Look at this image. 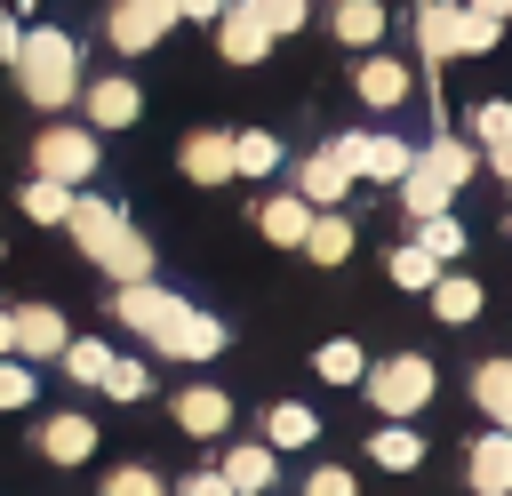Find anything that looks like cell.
I'll return each mask as SVG.
<instances>
[{
  "label": "cell",
  "instance_id": "7c38bea8",
  "mask_svg": "<svg viewBox=\"0 0 512 496\" xmlns=\"http://www.w3.org/2000/svg\"><path fill=\"white\" fill-rule=\"evenodd\" d=\"M352 88H360V104H376V112H392V104H408V96H416V72H408L400 56H368Z\"/></svg>",
  "mask_w": 512,
  "mask_h": 496
},
{
  "label": "cell",
  "instance_id": "6da1fadb",
  "mask_svg": "<svg viewBox=\"0 0 512 496\" xmlns=\"http://www.w3.org/2000/svg\"><path fill=\"white\" fill-rule=\"evenodd\" d=\"M120 320L152 344V352H168V360H216L224 352V320H208V312H192L184 296H168V288H152V280H120Z\"/></svg>",
  "mask_w": 512,
  "mask_h": 496
},
{
  "label": "cell",
  "instance_id": "e0dca14e",
  "mask_svg": "<svg viewBox=\"0 0 512 496\" xmlns=\"http://www.w3.org/2000/svg\"><path fill=\"white\" fill-rule=\"evenodd\" d=\"M40 448H48L56 464H88V456H96V424H88L80 408H64V416L40 424Z\"/></svg>",
  "mask_w": 512,
  "mask_h": 496
},
{
  "label": "cell",
  "instance_id": "74e56055",
  "mask_svg": "<svg viewBox=\"0 0 512 496\" xmlns=\"http://www.w3.org/2000/svg\"><path fill=\"white\" fill-rule=\"evenodd\" d=\"M24 400H32V368L0 360V408H24Z\"/></svg>",
  "mask_w": 512,
  "mask_h": 496
},
{
  "label": "cell",
  "instance_id": "d6a6232c",
  "mask_svg": "<svg viewBox=\"0 0 512 496\" xmlns=\"http://www.w3.org/2000/svg\"><path fill=\"white\" fill-rule=\"evenodd\" d=\"M256 8V24L272 32V40H288V32H304V16H312V0H248Z\"/></svg>",
  "mask_w": 512,
  "mask_h": 496
},
{
  "label": "cell",
  "instance_id": "1f68e13d",
  "mask_svg": "<svg viewBox=\"0 0 512 496\" xmlns=\"http://www.w3.org/2000/svg\"><path fill=\"white\" fill-rule=\"evenodd\" d=\"M384 272H392L400 288H416V296H424V288H432V280H440L448 264H432V256H424V248L408 240V248H392V256H384Z\"/></svg>",
  "mask_w": 512,
  "mask_h": 496
},
{
  "label": "cell",
  "instance_id": "7bdbcfd3",
  "mask_svg": "<svg viewBox=\"0 0 512 496\" xmlns=\"http://www.w3.org/2000/svg\"><path fill=\"white\" fill-rule=\"evenodd\" d=\"M472 16H496V24H512V0H464Z\"/></svg>",
  "mask_w": 512,
  "mask_h": 496
},
{
  "label": "cell",
  "instance_id": "ffe728a7",
  "mask_svg": "<svg viewBox=\"0 0 512 496\" xmlns=\"http://www.w3.org/2000/svg\"><path fill=\"white\" fill-rule=\"evenodd\" d=\"M72 336H64V312L56 304H24L16 312V352H32V360H48V352H64Z\"/></svg>",
  "mask_w": 512,
  "mask_h": 496
},
{
  "label": "cell",
  "instance_id": "5bb4252c",
  "mask_svg": "<svg viewBox=\"0 0 512 496\" xmlns=\"http://www.w3.org/2000/svg\"><path fill=\"white\" fill-rule=\"evenodd\" d=\"M80 96H88V128H128V120L144 112L136 80H120V72H112V80H96V88H80Z\"/></svg>",
  "mask_w": 512,
  "mask_h": 496
},
{
  "label": "cell",
  "instance_id": "f35d334b",
  "mask_svg": "<svg viewBox=\"0 0 512 496\" xmlns=\"http://www.w3.org/2000/svg\"><path fill=\"white\" fill-rule=\"evenodd\" d=\"M304 496H352V472H344V464H320V472L304 480Z\"/></svg>",
  "mask_w": 512,
  "mask_h": 496
},
{
  "label": "cell",
  "instance_id": "277c9868",
  "mask_svg": "<svg viewBox=\"0 0 512 496\" xmlns=\"http://www.w3.org/2000/svg\"><path fill=\"white\" fill-rule=\"evenodd\" d=\"M16 80H24V96L40 104V112H56V104H72L80 96V48L64 40V32H32V40H16Z\"/></svg>",
  "mask_w": 512,
  "mask_h": 496
},
{
  "label": "cell",
  "instance_id": "836d02e7",
  "mask_svg": "<svg viewBox=\"0 0 512 496\" xmlns=\"http://www.w3.org/2000/svg\"><path fill=\"white\" fill-rule=\"evenodd\" d=\"M496 40H504V24H496V16H472V8L456 16V56H488Z\"/></svg>",
  "mask_w": 512,
  "mask_h": 496
},
{
  "label": "cell",
  "instance_id": "60d3db41",
  "mask_svg": "<svg viewBox=\"0 0 512 496\" xmlns=\"http://www.w3.org/2000/svg\"><path fill=\"white\" fill-rule=\"evenodd\" d=\"M176 16H192V24H216V16H224V0H176Z\"/></svg>",
  "mask_w": 512,
  "mask_h": 496
},
{
  "label": "cell",
  "instance_id": "3957f363",
  "mask_svg": "<svg viewBox=\"0 0 512 496\" xmlns=\"http://www.w3.org/2000/svg\"><path fill=\"white\" fill-rule=\"evenodd\" d=\"M472 176H480V144L440 128L432 144H416V160H408V176H400V200H408V216H440Z\"/></svg>",
  "mask_w": 512,
  "mask_h": 496
},
{
  "label": "cell",
  "instance_id": "9c48e42d",
  "mask_svg": "<svg viewBox=\"0 0 512 496\" xmlns=\"http://www.w3.org/2000/svg\"><path fill=\"white\" fill-rule=\"evenodd\" d=\"M216 48H224V64H264V56H272V32L256 24L248 0H224V16H216Z\"/></svg>",
  "mask_w": 512,
  "mask_h": 496
},
{
  "label": "cell",
  "instance_id": "f546056e",
  "mask_svg": "<svg viewBox=\"0 0 512 496\" xmlns=\"http://www.w3.org/2000/svg\"><path fill=\"white\" fill-rule=\"evenodd\" d=\"M272 168H280V144H272L264 128L232 136V176H272Z\"/></svg>",
  "mask_w": 512,
  "mask_h": 496
},
{
  "label": "cell",
  "instance_id": "83f0119b",
  "mask_svg": "<svg viewBox=\"0 0 512 496\" xmlns=\"http://www.w3.org/2000/svg\"><path fill=\"white\" fill-rule=\"evenodd\" d=\"M312 368H320V384H360V376H368V352H360L352 336H336V344L312 352Z\"/></svg>",
  "mask_w": 512,
  "mask_h": 496
},
{
  "label": "cell",
  "instance_id": "52a82bcc",
  "mask_svg": "<svg viewBox=\"0 0 512 496\" xmlns=\"http://www.w3.org/2000/svg\"><path fill=\"white\" fill-rule=\"evenodd\" d=\"M336 152H344L352 176H368V184H400L408 160H416V144H400V136H384V128H352V136H336Z\"/></svg>",
  "mask_w": 512,
  "mask_h": 496
},
{
  "label": "cell",
  "instance_id": "d4e9b609",
  "mask_svg": "<svg viewBox=\"0 0 512 496\" xmlns=\"http://www.w3.org/2000/svg\"><path fill=\"white\" fill-rule=\"evenodd\" d=\"M304 256H312V264H344V256H352V216H336V208H312Z\"/></svg>",
  "mask_w": 512,
  "mask_h": 496
},
{
  "label": "cell",
  "instance_id": "cb8c5ba5",
  "mask_svg": "<svg viewBox=\"0 0 512 496\" xmlns=\"http://www.w3.org/2000/svg\"><path fill=\"white\" fill-rule=\"evenodd\" d=\"M312 440H320V416H312L304 400H280V408L264 416V448H272V456H280V448H312Z\"/></svg>",
  "mask_w": 512,
  "mask_h": 496
},
{
  "label": "cell",
  "instance_id": "5b68a950",
  "mask_svg": "<svg viewBox=\"0 0 512 496\" xmlns=\"http://www.w3.org/2000/svg\"><path fill=\"white\" fill-rule=\"evenodd\" d=\"M368 408H384V424H416V408H432V360L424 352H392V360H376L368 376Z\"/></svg>",
  "mask_w": 512,
  "mask_h": 496
},
{
  "label": "cell",
  "instance_id": "d6986e66",
  "mask_svg": "<svg viewBox=\"0 0 512 496\" xmlns=\"http://www.w3.org/2000/svg\"><path fill=\"white\" fill-rule=\"evenodd\" d=\"M424 296H432V312H440L448 328H464V320H480V304H488V296H480V280H464L456 264H448V272H440V280H432Z\"/></svg>",
  "mask_w": 512,
  "mask_h": 496
},
{
  "label": "cell",
  "instance_id": "d590c367",
  "mask_svg": "<svg viewBox=\"0 0 512 496\" xmlns=\"http://www.w3.org/2000/svg\"><path fill=\"white\" fill-rule=\"evenodd\" d=\"M104 496H160V472L152 464H120V472H104Z\"/></svg>",
  "mask_w": 512,
  "mask_h": 496
},
{
  "label": "cell",
  "instance_id": "4dcf8cb0",
  "mask_svg": "<svg viewBox=\"0 0 512 496\" xmlns=\"http://www.w3.org/2000/svg\"><path fill=\"white\" fill-rule=\"evenodd\" d=\"M24 216H32V224H64V216H72V184L32 176V184H24Z\"/></svg>",
  "mask_w": 512,
  "mask_h": 496
},
{
  "label": "cell",
  "instance_id": "8d00e7d4",
  "mask_svg": "<svg viewBox=\"0 0 512 496\" xmlns=\"http://www.w3.org/2000/svg\"><path fill=\"white\" fill-rule=\"evenodd\" d=\"M144 384H152L144 360H112V368H104V392H112V400H144Z\"/></svg>",
  "mask_w": 512,
  "mask_h": 496
},
{
  "label": "cell",
  "instance_id": "f1b7e54d",
  "mask_svg": "<svg viewBox=\"0 0 512 496\" xmlns=\"http://www.w3.org/2000/svg\"><path fill=\"white\" fill-rule=\"evenodd\" d=\"M464 136H472L480 152H488V144H512V104H504V96H480V104L464 112Z\"/></svg>",
  "mask_w": 512,
  "mask_h": 496
},
{
  "label": "cell",
  "instance_id": "7402d4cb",
  "mask_svg": "<svg viewBox=\"0 0 512 496\" xmlns=\"http://www.w3.org/2000/svg\"><path fill=\"white\" fill-rule=\"evenodd\" d=\"M216 472L232 480V496H264V488L280 480V464H272V448H264V440H248V448H232V456H224Z\"/></svg>",
  "mask_w": 512,
  "mask_h": 496
},
{
  "label": "cell",
  "instance_id": "b9f144b4",
  "mask_svg": "<svg viewBox=\"0 0 512 496\" xmlns=\"http://www.w3.org/2000/svg\"><path fill=\"white\" fill-rule=\"evenodd\" d=\"M480 168H496V176L512 184V144H488V152H480Z\"/></svg>",
  "mask_w": 512,
  "mask_h": 496
},
{
  "label": "cell",
  "instance_id": "8992f818",
  "mask_svg": "<svg viewBox=\"0 0 512 496\" xmlns=\"http://www.w3.org/2000/svg\"><path fill=\"white\" fill-rule=\"evenodd\" d=\"M32 176H48V184H88L96 176V128H48L40 144H32Z\"/></svg>",
  "mask_w": 512,
  "mask_h": 496
},
{
  "label": "cell",
  "instance_id": "603a6c76",
  "mask_svg": "<svg viewBox=\"0 0 512 496\" xmlns=\"http://www.w3.org/2000/svg\"><path fill=\"white\" fill-rule=\"evenodd\" d=\"M472 400H480V416L496 432H512V360H480L472 368Z\"/></svg>",
  "mask_w": 512,
  "mask_h": 496
},
{
  "label": "cell",
  "instance_id": "2e32d148",
  "mask_svg": "<svg viewBox=\"0 0 512 496\" xmlns=\"http://www.w3.org/2000/svg\"><path fill=\"white\" fill-rule=\"evenodd\" d=\"M176 424H184L192 440H216V432L232 424V400H224L216 384H192V392H176Z\"/></svg>",
  "mask_w": 512,
  "mask_h": 496
},
{
  "label": "cell",
  "instance_id": "484cf974",
  "mask_svg": "<svg viewBox=\"0 0 512 496\" xmlns=\"http://www.w3.org/2000/svg\"><path fill=\"white\" fill-rule=\"evenodd\" d=\"M384 24H392L384 0H336V40H344V48H376Z\"/></svg>",
  "mask_w": 512,
  "mask_h": 496
},
{
  "label": "cell",
  "instance_id": "ab89813d",
  "mask_svg": "<svg viewBox=\"0 0 512 496\" xmlns=\"http://www.w3.org/2000/svg\"><path fill=\"white\" fill-rule=\"evenodd\" d=\"M176 496H232V480H224V472H184Z\"/></svg>",
  "mask_w": 512,
  "mask_h": 496
},
{
  "label": "cell",
  "instance_id": "44dd1931",
  "mask_svg": "<svg viewBox=\"0 0 512 496\" xmlns=\"http://www.w3.org/2000/svg\"><path fill=\"white\" fill-rule=\"evenodd\" d=\"M368 464L416 472V464H424V432H416V424H376V432H368Z\"/></svg>",
  "mask_w": 512,
  "mask_h": 496
},
{
  "label": "cell",
  "instance_id": "ee69618b",
  "mask_svg": "<svg viewBox=\"0 0 512 496\" xmlns=\"http://www.w3.org/2000/svg\"><path fill=\"white\" fill-rule=\"evenodd\" d=\"M16 352V312H0V360Z\"/></svg>",
  "mask_w": 512,
  "mask_h": 496
},
{
  "label": "cell",
  "instance_id": "ac0fdd59",
  "mask_svg": "<svg viewBox=\"0 0 512 496\" xmlns=\"http://www.w3.org/2000/svg\"><path fill=\"white\" fill-rule=\"evenodd\" d=\"M176 160H184V176H192V184H224V176H232V136L200 128V136H184V152H176Z\"/></svg>",
  "mask_w": 512,
  "mask_h": 496
},
{
  "label": "cell",
  "instance_id": "4316f807",
  "mask_svg": "<svg viewBox=\"0 0 512 496\" xmlns=\"http://www.w3.org/2000/svg\"><path fill=\"white\" fill-rule=\"evenodd\" d=\"M416 248H424L432 264H456V256H464V224H456L448 208H440V216H416Z\"/></svg>",
  "mask_w": 512,
  "mask_h": 496
},
{
  "label": "cell",
  "instance_id": "8fae6325",
  "mask_svg": "<svg viewBox=\"0 0 512 496\" xmlns=\"http://www.w3.org/2000/svg\"><path fill=\"white\" fill-rule=\"evenodd\" d=\"M296 192H304L312 208H336V200L352 192V160H344L336 144H320V152H312V160L296 168Z\"/></svg>",
  "mask_w": 512,
  "mask_h": 496
},
{
  "label": "cell",
  "instance_id": "9a60e30c",
  "mask_svg": "<svg viewBox=\"0 0 512 496\" xmlns=\"http://www.w3.org/2000/svg\"><path fill=\"white\" fill-rule=\"evenodd\" d=\"M256 224H264L272 248H304V232H312V200H304V192H280V200L256 208Z\"/></svg>",
  "mask_w": 512,
  "mask_h": 496
},
{
  "label": "cell",
  "instance_id": "e575fe53",
  "mask_svg": "<svg viewBox=\"0 0 512 496\" xmlns=\"http://www.w3.org/2000/svg\"><path fill=\"white\" fill-rule=\"evenodd\" d=\"M64 368H72L80 384H104V368H112V344H96V336H88V344H64Z\"/></svg>",
  "mask_w": 512,
  "mask_h": 496
},
{
  "label": "cell",
  "instance_id": "ba28073f",
  "mask_svg": "<svg viewBox=\"0 0 512 496\" xmlns=\"http://www.w3.org/2000/svg\"><path fill=\"white\" fill-rule=\"evenodd\" d=\"M176 24V0H112V48L120 56H144V48H160V32Z\"/></svg>",
  "mask_w": 512,
  "mask_h": 496
},
{
  "label": "cell",
  "instance_id": "4fadbf2b",
  "mask_svg": "<svg viewBox=\"0 0 512 496\" xmlns=\"http://www.w3.org/2000/svg\"><path fill=\"white\" fill-rule=\"evenodd\" d=\"M456 16H464V0H416V40H424V64L432 72L456 56Z\"/></svg>",
  "mask_w": 512,
  "mask_h": 496
},
{
  "label": "cell",
  "instance_id": "30bf717a",
  "mask_svg": "<svg viewBox=\"0 0 512 496\" xmlns=\"http://www.w3.org/2000/svg\"><path fill=\"white\" fill-rule=\"evenodd\" d=\"M464 472H472V496H512V432H480L472 440V456H464Z\"/></svg>",
  "mask_w": 512,
  "mask_h": 496
},
{
  "label": "cell",
  "instance_id": "7a4b0ae2",
  "mask_svg": "<svg viewBox=\"0 0 512 496\" xmlns=\"http://www.w3.org/2000/svg\"><path fill=\"white\" fill-rule=\"evenodd\" d=\"M64 224H72V240H80V256H88L96 272H112V280H152V240H144L112 200H96V192L80 200V192H72V216H64Z\"/></svg>",
  "mask_w": 512,
  "mask_h": 496
}]
</instances>
